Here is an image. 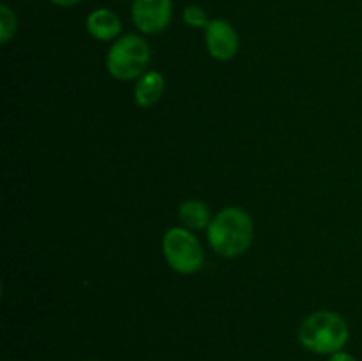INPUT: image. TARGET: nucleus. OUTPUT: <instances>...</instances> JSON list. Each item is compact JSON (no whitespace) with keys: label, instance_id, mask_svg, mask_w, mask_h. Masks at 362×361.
Instances as JSON below:
<instances>
[{"label":"nucleus","instance_id":"nucleus-3","mask_svg":"<svg viewBox=\"0 0 362 361\" xmlns=\"http://www.w3.org/2000/svg\"><path fill=\"white\" fill-rule=\"evenodd\" d=\"M152 50L141 34H122L106 53V71L119 81L138 80L151 66Z\"/></svg>","mask_w":362,"mask_h":361},{"label":"nucleus","instance_id":"nucleus-14","mask_svg":"<svg viewBox=\"0 0 362 361\" xmlns=\"http://www.w3.org/2000/svg\"><path fill=\"white\" fill-rule=\"evenodd\" d=\"M88 361H95V360H88Z\"/></svg>","mask_w":362,"mask_h":361},{"label":"nucleus","instance_id":"nucleus-6","mask_svg":"<svg viewBox=\"0 0 362 361\" xmlns=\"http://www.w3.org/2000/svg\"><path fill=\"white\" fill-rule=\"evenodd\" d=\"M204 32L205 48L214 60L228 62L239 53V34L230 21L223 20V18H212L207 27L204 28Z\"/></svg>","mask_w":362,"mask_h":361},{"label":"nucleus","instance_id":"nucleus-10","mask_svg":"<svg viewBox=\"0 0 362 361\" xmlns=\"http://www.w3.org/2000/svg\"><path fill=\"white\" fill-rule=\"evenodd\" d=\"M18 28V18L7 4L0 6V45H7L14 38Z\"/></svg>","mask_w":362,"mask_h":361},{"label":"nucleus","instance_id":"nucleus-13","mask_svg":"<svg viewBox=\"0 0 362 361\" xmlns=\"http://www.w3.org/2000/svg\"><path fill=\"white\" fill-rule=\"evenodd\" d=\"M49 2H52L53 6H59V7H73V6H78L80 2H83V0H49Z\"/></svg>","mask_w":362,"mask_h":361},{"label":"nucleus","instance_id":"nucleus-7","mask_svg":"<svg viewBox=\"0 0 362 361\" xmlns=\"http://www.w3.org/2000/svg\"><path fill=\"white\" fill-rule=\"evenodd\" d=\"M85 28L88 34L95 39V41L110 42L119 39L120 32H122V21L108 7H99L88 13L87 20H85Z\"/></svg>","mask_w":362,"mask_h":361},{"label":"nucleus","instance_id":"nucleus-12","mask_svg":"<svg viewBox=\"0 0 362 361\" xmlns=\"http://www.w3.org/2000/svg\"><path fill=\"white\" fill-rule=\"evenodd\" d=\"M329 361H357V360L356 356H352V354L346 353V350H338V353L331 354Z\"/></svg>","mask_w":362,"mask_h":361},{"label":"nucleus","instance_id":"nucleus-1","mask_svg":"<svg viewBox=\"0 0 362 361\" xmlns=\"http://www.w3.org/2000/svg\"><path fill=\"white\" fill-rule=\"evenodd\" d=\"M255 223L250 212L237 205H228L212 216L207 229V241L212 250L225 258L246 253L253 244Z\"/></svg>","mask_w":362,"mask_h":361},{"label":"nucleus","instance_id":"nucleus-8","mask_svg":"<svg viewBox=\"0 0 362 361\" xmlns=\"http://www.w3.org/2000/svg\"><path fill=\"white\" fill-rule=\"evenodd\" d=\"M166 88V80L159 71H147L134 84V105L141 110H148L159 103Z\"/></svg>","mask_w":362,"mask_h":361},{"label":"nucleus","instance_id":"nucleus-11","mask_svg":"<svg viewBox=\"0 0 362 361\" xmlns=\"http://www.w3.org/2000/svg\"><path fill=\"white\" fill-rule=\"evenodd\" d=\"M182 20L191 28H205L209 25V21H211L204 7L197 6V4H189L187 7H184Z\"/></svg>","mask_w":362,"mask_h":361},{"label":"nucleus","instance_id":"nucleus-9","mask_svg":"<svg viewBox=\"0 0 362 361\" xmlns=\"http://www.w3.org/2000/svg\"><path fill=\"white\" fill-rule=\"evenodd\" d=\"M179 219L189 230H207L212 222L211 209L198 198H189L179 205Z\"/></svg>","mask_w":362,"mask_h":361},{"label":"nucleus","instance_id":"nucleus-5","mask_svg":"<svg viewBox=\"0 0 362 361\" xmlns=\"http://www.w3.org/2000/svg\"><path fill=\"white\" fill-rule=\"evenodd\" d=\"M131 18L138 32L154 35L168 28L173 18L172 0H134Z\"/></svg>","mask_w":362,"mask_h":361},{"label":"nucleus","instance_id":"nucleus-4","mask_svg":"<svg viewBox=\"0 0 362 361\" xmlns=\"http://www.w3.org/2000/svg\"><path fill=\"white\" fill-rule=\"evenodd\" d=\"M163 257L170 269L179 275H194L204 265V248L193 230L186 227H172L161 241Z\"/></svg>","mask_w":362,"mask_h":361},{"label":"nucleus","instance_id":"nucleus-2","mask_svg":"<svg viewBox=\"0 0 362 361\" xmlns=\"http://www.w3.org/2000/svg\"><path fill=\"white\" fill-rule=\"evenodd\" d=\"M299 343L315 354H334L343 350L350 338L349 322L331 310H318L308 315L297 331Z\"/></svg>","mask_w":362,"mask_h":361}]
</instances>
